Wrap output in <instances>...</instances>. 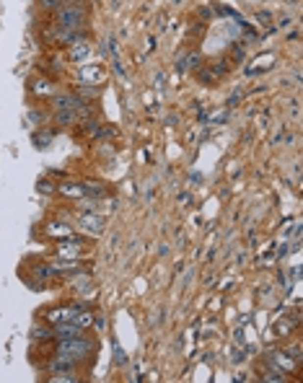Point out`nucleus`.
<instances>
[{"mask_svg":"<svg viewBox=\"0 0 303 383\" xmlns=\"http://www.w3.org/2000/svg\"><path fill=\"white\" fill-rule=\"evenodd\" d=\"M78 228L88 236H99L104 231V217H99L96 213H80L78 215Z\"/></svg>","mask_w":303,"mask_h":383,"instance_id":"3","label":"nucleus"},{"mask_svg":"<svg viewBox=\"0 0 303 383\" xmlns=\"http://www.w3.org/2000/svg\"><path fill=\"white\" fill-rule=\"evenodd\" d=\"M264 381H272V383H280V381H285V376H282V370H272L264 376Z\"/></svg>","mask_w":303,"mask_h":383,"instance_id":"19","label":"nucleus"},{"mask_svg":"<svg viewBox=\"0 0 303 383\" xmlns=\"http://www.w3.org/2000/svg\"><path fill=\"white\" fill-rule=\"evenodd\" d=\"M91 350H94V342L86 339L83 334L73 336V339H57V355L73 360V362H80V360L91 358Z\"/></svg>","mask_w":303,"mask_h":383,"instance_id":"1","label":"nucleus"},{"mask_svg":"<svg viewBox=\"0 0 303 383\" xmlns=\"http://www.w3.org/2000/svg\"><path fill=\"white\" fill-rule=\"evenodd\" d=\"M47 233H52V236H62V239H68V236H70V228H68V225H62V223H50Z\"/></svg>","mask_w":303,"mask_h":383,"instance_id":"14","label":"nucleus"},{"mask_svg":"<svg viewBox=\"0 0 303 383\" xmlns=\"http://www.w3.org/2000/svg\"><path fill=\"white\" fill-rule=\"evenodd\" d=\"M256 18H259V24H262V26H270V18H272V16H270V13H259Z\"/></svg>","mask_w":303,"mask_h":383,"instance_id":"21","label":"nucleus"},{"mask_svg":"<svg viewBox=\"0 0 303 383\" xmlns=\"http://www.w3.org/2000/svg\"><path fill=\"white\" fill-rule=\"evenodd\" d=\"M94 321H96V318H94V313H91V311H86V308H80V311L76 313V318H73V324H78L80 329H88V326L94 324Z\"/></svg>","mask_w":303,"mask_h":383,"instance_id":"10","label":"nucleus"},{"mask_svg":"<svg viewBox=\"0 0 303 383\" xmlns=\"http://www.w3.org/2000/svg\"><path fill=\"white\" fill-rule=\"evenodd\" d=\"M86 194L91 197H106V189L101 184H86Z\"/></svg>","mask_w":303,"mask_h":383,"instance_id":"15","label":"nucleus"},{"mask_svg":"<svg viewBox=\"0 0 303 383\" xmlns=\"http://www.w3.org/2000/svg\"><path fill=\"white\" fill-rule=\"evenodd\" d=\"M78 334H83V329H80L78 324H73V321L54 324V329H52V336H54V339H73V336H78Z\"/></svg>","mask_w":303,"mask_h":383,"instance_id":"5","label":"nucleus"},{"mask_svg":"<svg viewBox=\"0 0 303 383\" xmlns=\"http://www.w3.org/2000/svg\"><path fill=\"white\" fill-rule=\"evenodd\" d=\"M114 362H119V365H125V362H127V355H125V350L119 347V344H114Z\"/></svg>","mask_w":303,"mask_h":383,"instance_id":"17","label":"nucleus"},{"mask_svg":"<svg viewBox=\"0 0 303 383\" xmlns=\"http://www.w3.org/2000/svg\"><path fill=\"white\" fill-rule=\"evenodd\" d=\"M88 54H91V47H88L86 42H78V44H73V47H70V57L76 60V62H83Z\"/></svg>","mask_w":303,"mask_h":383,"instance_id":"9","label":"nucleus"},{"mask_svg":"<svg viewBox=\"0 0 303 383\" xmlns=\"http://www.w3.org/2000/svg\"><path fill=\"white\" fill-rule=\"evenodd\" d=\"M236 342H238V344H244V334H241V329H236Z\"/></svg>","mask_w":303,"mask_h":383,"instance_id":"22","label":"nucleus"},{"mask_svg":"<svg viewBox=\"0 0 303 383\" xmlns=\"http://www.w3.org/2000/svg\"><path fill=\"white\" fill-rule=\"evenodd\" d=\"M259 62H264V70H267V68L272 65V54H267V57H262ZM259 70H262V65H259V68H254V70H246V72H249V75H256V72H259Z\"/></svg>","mask_w":303,"mask_h":383,"instance_id":"18","label":"nucleus"},{"mask_svg":"<svg viewBox=\"0 0 303 383\" xmlns=\"http://www.w3.org/2000/svg\"><path fill=\"white\" fill-rule=\"evenodd\" d=\"M272 360H275V362H278V365H280L282 370H285V373H290L293 368H296V365H298V360H296V358H293V355H290V352H280V350H278V352H272Z\"/></svg>","mask_w":303,"mask_h":383,"instance_id":"7","label":"nucleus"},{"mask_svg":"<svg viewBox=\"0 0 303 383\" xmlns=\"http://www.w3.org/2000/svg\"><path fill=\"white\" fill-rule=\"evenodd\" d=\"M197 65H200V57H197V54H189V57H179L177 70L179 72H187L189 68H197Z\"/></svg>","mask_w":303,"mask_h":383,"instance_id":"12","label":"nucleus"},{"mask_svg":"<svg viewBox=\"0 0 303 383\" xmlns=\"http://www.w3.org/2000/svg\"><path fill=\"white\" fill-rule=\"evenodd\" d=\"M57 254L62 259H78L80 254H83V241H78V239H70L68 241H62L60 246H57Z\"/></svg>","mask_w":303,"mask_h":383,"instance_id":"4","label":"nucleus"},{"mask_svg":"<svg viewBox=\"0 0 303 383\" xmlns=\"http://www.w3.org/2000/svg\"><path fill=\"white\" fill-rule=\"evenodd\" d=\"M60 194H65V197H73V199H78V197H86V187L83 184H76V181H68V184H60L57 187Z\"/></svg>","mask_w":303,"mask_h":383,"instance_id":"8","label":"nucleus"},{"mask_svg":"<svg viewBox=\"0 0 303 383\" xmlns=\"http://www.w3.org/2000/svg\"><path fill=\"white\" fill-rule=\"evenodd\" d=\"M80 78H83V83H99L101 70L99 68H83L80 70Z\"/></svg>","mask_w":303,"mask_h":383,"instance_id":"13","label":"nucleus"},{"mask_svg":"<svg viewBox=\"0 0 303 383\" xmlns=\"http://www.w3.org/2000/svg\"><path fill=\"white\" fill-rule=\"evenodd\" d=\"M50 336H52V332H50V329H34V339L44 342V339H50Z\"/></svg>","mask_w":303,"mask_h":383,"instance_id":"20","label":"nucleus"},{"mask_svg":"<svg viewBox=\"0 0 303 383\" xmlns=\"http://www.w3.org/2000/svg\"><path fill=\"white\" fill-rule=\"evenodd\" d=\"M57 122H60V124H73V122H78V109H57Z\"/></svg>","mask_w":303,"mask_h":383,"instance_id":"11","label":"nucleus"},{"mask_svg":"<svg viewBox=\"0 0 303 383\" xmlns=\"http://www.w3.org/2000/svg\"><path fill=\"white\" fill-rule=\"evenodd\" d=\"M78 311H80V306H70V308H54V311H47V318H50L52 324H65V321H73Z\"/></svg>","mask_w":303,"mask_h":383,"instance_id":"6","label":"nucleus"},{"mask_svg":"<svg viewBox=\"0 0 303 383\" xmlns=\"http://www.w3.org/2000/svg\"><path fill=\"white\" fill-rule=\"evenodd\" d=\"M293 324H298L296 318H290V321H280V324H278V334H280V336H282V334H290Z\"/></svg>","mask_w":303,"mask_h":383,"instance_id":"16","label":"nucleus"},{"mask_svg":"<svg viewBox=\"0 0 303 383\" xmlns=\"http://www.w3.org/2000/svg\"><path fill=\"white\" fill-rule=\"evenodd\" d=\"M83 18H86V13L80 5H62L57 11V16H54V26H57V29H68V31H78Z\"/></svg>","mask_w":303,"mask_h":383,"instance_id":"2","label":"nucleus"}]
</instances>
